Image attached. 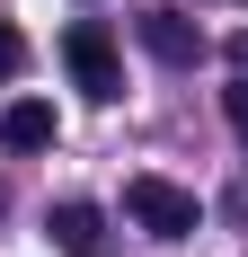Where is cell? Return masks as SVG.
I'll return each mask as SVG.
<instances>
[{"instance_id":"6da1fadb","label":"cell","mask_w":248,"mask_h":257,"mask_svg":"<svg viewBox=\"0 0 248 257\" xmlns=\"http://www.w3.org/2000/svg\"><path fill=\"white\" fill-rule=\"evenodd\" d=\"M124 213H133L151 239H186V231H204V204L186 195V186H169V178H124Z\"/></svg>"},{"instance_id":"7a4b0ae2","label":"cell","mask_w":248,"mask_h":257,"mask_svg":"<svg viewBox=\"0 0 248 257\" xmlns=\"http://www.w3.org/2000/svg\"><path fill=\"white\" fill-rule=\"evenodd\" d=\"M62 62H71V80L89 89V98H124V53H115V36H106L98 18H80V27H62Z\"/></svg>"},{"instance_id":"3957f363","label":"cell","mask_w":248,"mask_h":257,"mask_svg":"<svg viewBox=\"0 0 248 257\" xmlns=\"http://www.w3.org/2000/svg\"><path fill=\"white\" fill-rule=\"evenodd\" d=\"M53 133H62V115H53L45 98H18V106H0V142H9V151H53Z\"/></svg>"},{"instance_id":"277c9868","label":"cell","mask_w":248,"mask_h":257,"mask_svg":"<svg viewBox=\"0 0 248 257\" xmlns=\"http://www.w3.org/2000/svg\"><path fill=\"white\" fill-rule=\"evenodd\" d=\"M142 45L160 53V62H195V53H204V36L177 18V9H151V18H142Z\"/></svg>"},{"instance_id":"5b68a950","label":"cell","mask_w":248,"mask_h":257,"mask_svg":"<svg viewBox=\"0 0 248 257\" xmlns=\"http://www.w3.org/2000/svg\"><path fill=\"white\" fill-rule=\"evenodd\" d=\"M53 239H62L71 257H89V248L106 239V213H98V204H80V195H71V204H53Z\"/></svg>"},{"instance_id":"8992f818","label":"cell","mask_w":248,"mask_h":257,"mask_svg":"<svg viewBox=\"0 0 248 257\" xmlns=\"http://www.w3.org/2000/svg\"><path fill=\"white\" fill-rule=\"evenodd\" d=\"M222 115H230V133H239V142H248V71H239V80H230V89H222Z\"/></svg>"},{"instance_id":"52a82bcc","label":"cell","mask_w":248,"mask_h":257,"mask_svg":"<svg viewBox=\"0 0 248 257\" xmlns=\"http://www.w3.org/2000/svg\"><path fill=\"white\" fill-rule=\"evenodd\" d=\"M18 62H27V36H18L9 18H0V80H18Z\"/></svg>"},{"instance_id":"ba28073f","label":"cell","mask_w":248,"mask_h":257,"mask_svg":"<svg viewBox=\"0 0 248 257\" xmlns=\"http://www.w3.org/2000/svg\"><path fill=\"white\" fill-rule=\"evenodd\" d=\"M230 62H239V71H248V27H239V36H230Z\"/></svg>"}]
</instances>
